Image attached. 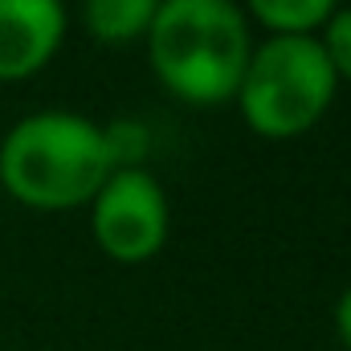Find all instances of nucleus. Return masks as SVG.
<instances>
[{
    "mask_svg": "<svg viewBox=\"0 0 351 351\" xmlns=\"http://www.w3.org/2000/svg\"><path fill=\"white\" fill-rule=\"evenodd\" d=\"M70 29L66 0H0V82L37 78Z\"/></svg>",
    "mask_w": 351,
    "mask_h": 351,
    "instance_id": "obj_5",
    "label": "nucleus"
},
{
    "mask_svg": "<svg viewBox=\"0 0 351 351\" xmlns=\"http://www.w3.org/2000/svg\"><path fill=\"white\" fill-rule=\"evenodd\" d=\"M164 0H82V25L98 45H135L147 37Z\"/></svg>",
    "mask_w": 351,
    "mask_h": 351,
    "instance_id": "obj_6",
    "label": "nucleus"
},
{
    "mask_svg": "<svg viewBox=\"0 0 351 351\" xmlns=\"http://www.w3.org/2000/svg\"><path fill=\"white\" fill-rule=\"evenodd\" d=\"M110 172L102 123L66 106L33 110L0 139V188L33 213L82 208Z\"/></svg>",
    "mask_w": 351,
    "mask_h": 351,
    "instance_id": "obj_2",
    "label": "nucleus"
},
{
    "mask_svg": "<svg viewBox=\"0 0 351 351\" xmlns=\"http://www.w3.org/2000/svg\"><path fill=\"white\" fill-rule=\"evenodd\" d=\"M102 139H106V156H110V168H143L147 152H152V131L147 123L131 119V114H119L102 127Z\"/></svg>",
    "mask_w": 351,
    "mask_h": 351,
    "instance_id": "obj_8",
    "label": "nucleus"
},
{
    "mask_svg": "<svg viewBox=\"0 0 351 351\" xmlns=\"http://www.w3.org/2000/svg\"><path fill=\"white\" fill-rule=\"evenodd\" d=\"M90 208L94 245L119 265L152 262L172 229L168 192L147 168H119L102 180Z\"/></svg>",
    "mask_w": 351,
    "mask_h": 351,
    "instance_id": "obj_4",
    "label": "nucleus"
},
{
    "mask_svg": "<svg viewBox=\"0 0 351 351\" xmlns=\"http://www.w3.org/2000/svg\"><path fill=\"white\" fill-rule=\"evenodd\" d=\"M315 37H319L323 53H327L331 74L351 86V4H339V8L331 12V21H327Z\"/></svg>",
    "mask_w": 351,
    "mask_h": 351,
    "instance_id": "obj_9",
    "label": "nucleus"
},
{
    "mask_svg": "<svg viewBox=\"0 0 351 351\" xmlns=\"http://www.w3.org/2000/svg\"><path fill=\"white\" fill-rule=\"evenodd\" d=\"M143 45L164 94L208 110L233 102L254 53V33L237 0H164Z\"/></svg>",
    "mask_w": 351,
    "mask_h": 351,
    "instance_id": "obj_1",
    "label": "nucleus"
},
{
    "mask_svg": "<svg viewBox=\"0 0 351 351\" xmlns=\"http://www.w3.org/2000/svg\"><path fill=\"white\" fill-rule=\"evenodd\" d=\"M335 335H339V343L351 351V286L339 294V302H335Z\"/></svg>",
    "mask_w": 351,
    "mask_h": 351,
    "instance_id": "obj_10",
    "label": "nucleus"
},
{
    "mask_svg": "<svg viewBox=\"0 0 351 351\" xmlns=\"http://www.w3.org/2000/svg\"><path fill=\"white\" fill-rule=\"evenodd\" d=\"M343 0H245L241 8L269 37H315Z\"/></svg>",
    "mask_w": 351,
    "mask_h": 351,
    "instance_id": "obj_7",
    "label": "nucleus"
},
{
    "mask_svg": "<svg viewBox=\"0 0 351 351\" xmlns=\"http://www.w3.org/2000/svg\"><path fill=\"white\" fill-rule=\"evenodd\" d=\"M335 94L339 78L331 74L319 37H265L254 41L233 102L254 135L286 143L315 131Z\"/></svg>",
    "mask_w": 351,
    "mask_h": 351,
    "instance_id": "obj_3",
    "label": "nucleus"
}]
</instances>
